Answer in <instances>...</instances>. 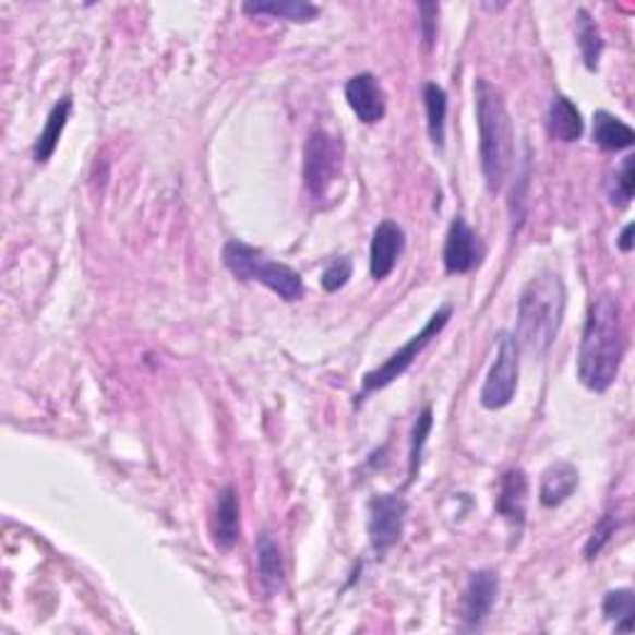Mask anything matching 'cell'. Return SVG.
Returning <instances> with one entry per match:
<instances>
[{"instance_id":"27","label":"cell","mask_w":635,"mask_h":635,"mask_svg":"<svg viewBox=\"0 0 635 635\" xmlns=\"http://www.w3.org/2000/svg\"><path fill=\"white\" fill-rule=\"evenodd\" d=\"M352 278V261L350 259H333L328 266L323 268L321 286L325 293H338L348 286V280Z\"/></svg>"},{"instance_id":"3","label":"cell","mask_w":635,"mask_h":635,"mask_svg":"<svg viewBox=\"0 0 635 635\" xmlns=\"http://www.w3.org/2000/svg\"><path fill=\"white\" fill-rule=\"evenodd\" d=\"M477 127H479V165H482L484 184L492 194L504 187L514 165V127L504 95L487 77L475 83Z\"/></svg>"},{"instance_id":"19","label":"cell","mask_w":635,"mask_h":635,"mask_svg":"<svg viewBox=\"0 0 635 635\" xmlns=\"http://www.w3.org/2000/svg\"><path fill=\"white\" fill-rule=\"evenodd\" d=\"M547 127L553 140L571 144L578 142L580 134H584V117H580V110L568 97L559 95L553 97V103L549 107Z\"/></svg>"},{"instance_id":"23","label":"cell","mask_w":635,"mask_h":635,"mask_svg":"<svg viewBox=\"0 0 635 635\" xmlns=\"http://www.w3.org/2000/svg\"><path fill=\"white\" fill-rule=\"evenodd\" d=\"M603 615L615 623L619 633H631L635 625V594L631 588H615L603 598Z\"/></svg>"},{"instance_id":"9","label":"cell","mask_w":635,"mask_h":635,"mask_svg":"<svg viewBox=\"0 0 635 635\" xmlns=\"http://www.w3.org/2000/svg\"><path fill=\"white\" fill-rule=\"evenodd\" d=\"M484 259V247L482 239H479L477 231L471 226L457 216L455 221L450 224L447 239H444V271L450 276H465L469 271H475Z\"/></svg>"},{"instance_id":"6","label":"cell","mask_w":635,"mask_h":635,"mask_svg":"<svg viewBox=\"0 0 635 635\" xmlns=\"http://www.w3.org/2000/svg\"><path fill=\"white\" fill-rule=\"evenodd\" d=\"M343 144L325 130H311L303 149V184L315 202L325 199L340 175Z\"/></svg>"},{"instance_id":"2","label":"cell","mask_w":635,"mask_h":635,"mask_svg":"<svg viewBox=\"0 0 635 635\" xmlns=\"http://www.w3.org/2000/svg\"><path fill=\"white\" fill-rule=\"evenodd\" d=\"M566 311V286L556 271H541L524 286L516 311L514 340L531 358H543L561 331Z\"/></svg>"},{"instance_id":"12","label":"cell","mask_w":635,"mask_h":635,"mask_svg":"<svg viewBox=\"0 0 635 635\" xmlns=\"http://www.w3.org/2000/svg\"><path fill=\"white\" fill-rule=\"evenodd\" d=\"M407 247L405 229L397 221H380L370 239V276L373 280H385L393 274L397 261L403 259Z\"/></svg>"},{"instance_id":"14","label":"cell","mask_w":635,"mask_h":635,"mask_svg":"<svg viewBox=\"0 0 635 635\" xmlns=\"http://www.w3.org/2000/svg\"><path fill=\"white\" fill-rule=\"evenodd\" d=\"M526 502H529V477L519 467L504 471L502 484H499L496 514L504 516L512 524L516 534H522L526 522Z\"/></svg>"},{"instance_id":"18","label":"cell","mask_w":635,"mask_h":635,"mask_svg":"<svg viewBox=\"0 0 635 635\" xmlns=\"http://www.w3.org/2000/svg\"><path fill=\"white\" fill-rule=\"evenodd\" d=\"M594 144H598L603 152H623L631 149L635 144V132L631 124H625L621 117H615L606 110H598L594 115Z\"/></svg>"},{"instance_id":"24","label":"cell","mask_w":635,"mask_h":635,"mask_svg":"<svg viewBox=\"0 0 635 635\" xmlns=\"http://www.w3.org/2000/svg\"><path fill=\"white\" fill-rule=\"evenodd\" d=\"M432 424H434V412L430 405L422 407V412L417 415L415 420V428H412V440H410V462H407V484H412L417 475H420V467H422V452H424V444H428V438L432 432Z\"/></svg>"},{"instance_id":"28","label":"cell","mask_w":635,"mask_h":635,"mask_svg":"<svg viewBox=\"0 0 635 635\" xmlns=\"http://www.w3.org/2000/svg\"><path fill=\"white\" fill-rule=\"evenodd\" d=\"M417 13H420V38L424 43V48L432 50L434 43H438V31H440V5L420 3L417 5Z\"/></svg>"},{"instance_id":"11","label":"cell","mask_w":635,"mask_h":635,"mask_svg":"<svg viewBox=\"0 0 635 635\" xmlns=\"http://www.w3.org/2000/svg\"><path fill=\"white\" fill-rule=\"evenodd\" d=\"M346 99L352 115L358 117L362 124H378L385 120L387 112V97L380 80L373 72H360L352 75L346 83Z\"/></svg>"},{"instance_id":"7","label":"cell","mask_w":635,"mask_h":635,"mask_svg":"<svg viewBox=\"0 0 635 635\" xmlns=\"http://www.w3.org/2000/svg\"><path fill=\"white\" fill-rule=\"evenodd\" d=\"M519 352L514 335H499L496 360L489 368L482 393H479V403L484 410H502L514 400L516 387H519Z\"/></svg>"},{"instance_id":"25","label":"cell","mask_w":635,"mask_h":635,"mask_svg":"<svg viewBox=\"0 0 635 635\" xmlns=\"http://www.w3.org/2000/svg\"><path fill=\"white\" fill-rule=\"evenodd\" d=\"M633 192H635V157L628 154L619 171L613 175L611 187H608V196H611L613 206L625 208L633 202Z\"/></svg>"},{"instance_id":"21","label":"cell","mask_w":635,"mask_h":635,"mask_svg":"<svg viewBox=\"0 0 635 635\" xmlns=\"http://www.w3.org/2000/svg\"><path fill=\"white\" fill-rule=\"evenodd\" d=\"M424 115H428V134L434 147L444 149V134H447V93L438 83H424L422 87Z\"/></svg>"},{"instance_id":"26","label":"cell","mask_w":635,"mask_h":635,"mask_svg":"<svg viewBox=\"0 0 635 635\" xmlns=\"http://www.w3.org/2000/svg\"><path fill=\"white\" fill-rule=\"evenodd\" d=\"M621 524L623 522L619 519V516L611 514V512L603 514L601 519H598V524L594 526V531H591V537H588V541H586V549H584L586 561L598 559V553L608 547V541L615 537V531H619Z\"/></svg>"},{"instance_id":"29","label":"cell","mask_w":635,"mask_h":635,"mask_svg":"<svg viewBox=\"0 0 635 635\" xmlns=\"http://www.w3.org/2000/svg\"><path fill=\"white\" fill-rule=\"evenodd\" d=\"M633 231H635V226H633V224H625V226H623V231H621V236H619V249H621L623 253H631L633 247H635Z\"/></svg>"},{"instance_id":"8","label":"cell","mask_w":635,"mask_h":635,"mask_svg":"<svg viewBox=\"0 0 635 635\" xmlns=\"http://www.w3.org/2000/svg\"><path fill=\"white\" fill-rule=\"evenodd\" d=\"M407 499L400 494H375L368 502V539L378 553L397 547L405 534Z\"/></svg>"},{"instance_id":"15","label":"cell","mask_w":635,"mask_h":635,"mask_svg":"<svg viewBox=\"0 0 635 635\" xmlns=\"http://www.w3.org/2000/svg\"><path fill=\"white\" fill-rule=\"evenodd\" d=\"M256 568L259 580L266 596H278L286 586V564L284 551H280L278 541L271 531H261L256 541Z\"/></svg>"},{"instance_id":"4","label":"cell","mask_w":635,"mask_h":635,"mask_svg":"<svg viewBox=\"0 0 635 635\" xmlns=\"http://www.w3.org/2000/svg\"><path fill=\"white\" fill-rule=\"evenodd\" d=\"M224 266L239 280H256V284L266 286L268 290L286 303H296L305 296L303 278L298 271H293L286 263L271 261L263 256L259 249L249 247L243 241H229L221 251Z\"/></svg>"},{"instance_id":"17","label":"cell","mask_w":635,"mask_h":635,"mask_svg":"<svg viewBox=\"0 0 635 635\" xmlns=\"http://www.w3.org/2000/svg\"><path fill=\"white\" fill-rule=\"evenodd\" d=\"M70 115H72V97L65 95L62 99H58L56 107L50 110L48 120H45V127L40 132V137H38V142H35V147H33V159L38 161V165H45V161H50L52 154H56L62 132H65V127H68Z\"/></svg>"},{"instance_id":"1","label":"cell","mask_w":635,"mask_h":635,"mask_svg":"<svg viewBox=\"0 0 635 635\" xmlns=\"http://www.w3.org/2000/svg\"><path fill=\"white\" fill-rule=\"evenodd\" d=\"M625 333L619 298L598 296L588 308L578 348V380L591 393H606L621 373Z\"/></svg>"},{"instance_id":"16","label":"cell","mask_w":635,"mask_h":635,"mask_svg":"<svg viewBox=\"0 0 635 635\" xmlns=\"http://www.w3.org/2000/svg\"><path fill=\"white\" fill-rule=\"evenodd\" d=\"M578 489V469L571 462H553L551 467L541 475V489H539V502L547 510H556L566 502L568 496H574Z\"/></svg>"},{"instance_id":"5","label":"cell","mask_w":635,"mask_h":635,"mask_svg":"<svg viewBox=\"0 0 635 635\" xmlns=\"http://www.w3.org/2000/svg\"><path fill=\"white\" fill-rule=\"evenodd\" d=\"M452 313H455L452 303L440 305L438 311L430 315V321L424 323V328L420 333L412 335V338L407 340L400 350H395L393 356L383 362V366H378L375 370L366 373V378H362V395L378 393V390H383L387 385H393L395 380H400L407 370L412 368V362L422 356V350L428 348L444 328H447Z\"/></svg>"},{"instance_id":"22","label":"cell","mask_w":635,"mask_h":635,"mask_svg":"<svg viewBox=\"0 0 635 635\" xmlns=\"http://www.w3.org/2000/svg\"><path fill=\"white\" fill-rule=\"evenodd\" d=\"M576 38L580 48V58H584V65L588 70H598V60H601L603 52V35L598 31V23L594 21V15L580 8L576 13Z\"/></svg>"},{"instance_id":"20","label":"cell","mask_w":635,"mask_h":635,"mask_svg":"<svg viewBox=\"0 0 635 635\" xmlns=\"http://www.w3.org/2000/svg\"><path fill=\"white\" fill-rule=\"evenodd\" d=\"M243 13L271 15L290 23H311L321 15V8L308 3V0H268V3H243Z\"/></svg>"},{"instance_id":"13","label":"cell","mask_w":635,"mask_h":635,"mask_svg":"<svg viewBox=\"0 0 635 635\" xmlns=\"http://www.w3.org/2000/svg\"><path fill=\"white\" fill-rule=\"evenodd\" d=\"M208 529H212V541L219 551H231L241 539V504H239V492L236 487L226 484L216 494V504L212 512V522H208Z\"/></svg>"},{"instance_id":"10","label":"cell","mask_w":635,"mask_h":635,"mask_svg":"<svg viewBox=\"0 0 635 635\" xmlns=\"http://www.w3.org/2000/svg\"><path fill=\"white\" fill-rule=\"evenodd\" d=\"M499 596V574L492 568L475 571L469 576V584L462 596V623L465 628L475 631L484 623V619L492 613Z\"/></svg>"}]
</instances>
